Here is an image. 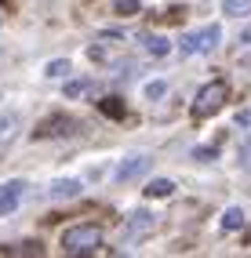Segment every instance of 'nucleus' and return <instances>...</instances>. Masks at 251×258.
<instances>
[{
	"label": "nucleus",
	"instance_id": "nucleus-10",
	"mask_svg": "<svg viewBox=\"0 0 251 258\" xmlns=\"http://www.w3.org/2000/svg\"><path fill=\"white\" fill-rule=\"evenodd\" d=\"M19 131V116L15 113H0V142H11Z\"/></svg>",
	"mask_w": 251,
	"mask_h": 258
},
{
	"label": "nucleus",
	"instance_id": "nucleus-9",
	"mask_svg": "<svg viewBox=\"0 0 251 258\" xmlns=\"http://www.w3.org/2000/svg\"><path fill=\"white\" fill-rule=\"evenodd\" d=\"M171 193H175V182L171 178H153V182L146 185V197L149 200H164V197H171Z\"/></svg>",
	"mask_w": 251,
	"mask_h": 258
},
{
	"label": "nucleus",
	"instance_id": "nucleus-20",
	"mask_svg": "<svg viewBox=\"0 0 251 258\" xmlns=\"http://www.w3.org/2000/svg\"><path fill=\"white\" fill-rule=\"evenodd\" d=\"M237 124H244V127H251V109H244V113H237Z\"/></svg>",
	"mask_w": 251,
	"mask_h": 258
},
{
	"label": "nucleus",
	"instance_id": "nucleus-18",
	"mask_svg": "<svg viewBox=\"0 0 251 258\" xmlns=\"http://www.w3.org/2000/svg\"><path fill=\"white\" fill-rule=\"evenodd\" d=\"M164 91H167V84H164V80L146 84V95H149V98H164Z\"/></svg>",
	"mask_w": 251,
	"mask_h": 258
},
{
	"label": "nucleus",
	"instance_id": "nucleus-1",
	"mask_svg": "<svg viewBox=\"0 0 251 258\" xmlns=\"http://www.w3.org/2000/svg\"><path fill=\"white\" fill-rule=\"evenodd\" d=\"M98 247H102V226H95V222H80V226H70L62 233L66 254H95Z\"/></svg>",
	"mask_w": 251,
	"mask_h": 258
},
{
	"label": "nucleus",
	"instance_id": "nucleus-14",
	"mask_svg": "<svg viewBox=\"0 0 251 258\" xmlns=\"http://www.w3.org/2000/svg\"><path fill=\"white\" fill-rule=\"evenodd\" d=\"M146 40V51H149V55H167V51H171V44H167V37H142Z\"/></svg>",
	"mask_w": 251,
	"mask_h": 258
},
{
	"label": "nucleus",
	"instance_id": "nucleus-12",
	"mask_svg": "<svg viewBox=\"0 0 251 258\" xmlns=\"http://www.w3.org/2000/svg\"><path fill=\"white\" fill-rule=\"evenodd\" d=\"M95 91V80H70L66 84V98H84Z\"/></svg>",
	"mask_w": 251,
	"mask_h": 258
},
{
	"label": "nucleus",
	"instance_id": "nucleus-8",
	"mask_svg": "<svg viewBox=\"0 0 251 258\" xmlns=\"http://www.w3.org/2000/svg\"><path fill=\"white\" fill-rule=\"evenodd\" d=\"M22 193H26V182H8L4 189H0V215H11L15 208H19Z\"/></svg>",
	"mask_w": 251,
	"mask_h": 258
},
{
	"label": "nucleus",
	"instance_id": "nucleus-19",
	"mask_svg": "<svg viewBox=\"0 0 251 258\" xmlns=\"http://www.w3.org/2000/svg\"><path fill=\"white\" fill-rule=\"evenodd\" d=\"M11 254H40V244H19L11 247Z\"/></svg>",
	"mask_w": 251,
	"mask_h": 258
},
{
	"label": "nucleus",
	"instance_id": "nucleus-21",
	"mask_svg": "<svg viewBox=\"0 0 251 258\" xmlns=\"http://www.w3.org/2000/svg\"><path fill=\"white\" fill-rule=\"evenodd\" d=\"M193 157L197 160H208V157H215V149H193Z\"/></svg>",
	"mask_w": 251,
	"mask_h": 258
},
{
	"label": "nucleus",
	"instance_id": "nucleus-16",
	"mask_svg": "<svg viewBox=\"0 0 251 258\" xmlns=\"http://www.w3.org/2000/svg\"><path fill=\"white\" fill-rule=\"evenodd\" d=\"M222 11L226 15H247L251 11V0H222Z\"/></svg>",
	"mask_w": 251,
	"mask_h": 258
},
{
	"label": "nucleus",
	"instance_id": "nucleus-4",
	"mask_svg": "<svg viewBox=\"0 0 251 258\" xmlns=\"http://www.w3.org/2000/svg\"><path fill=\"white\" fill-rule=\"evenodd\" d=\"M149 153H131V157H124L120 164H116V171H113V182H135V178H142L146 171H149Z\"/></svg>",
	"mask_w": 251,
	"mask_h": 258
},
{
	"label": "nucleus",
	"instance_id": "nucleus-15",
	"mask_svg": "<svg viewBox=\"0 0 251 258\" xmlns=\"http://www.w3.org/2000/svg\"><path fill=\"white\" fill-rule=\"evenodd\" d=\"M70 70H73L70 58H55V62H47V66H44V73H47V77H66Z\"/></svg>",
	"mask_w": 251,
	"mask_h": 258
},
{
	"label": "nucleus",
	"instance_id": "nucleus-22",
	"mask_svg": "<svg viewBox=\"0 0 251 258\" xmlns=\"http://www.w3.org/2000/svg\"><path fill=\"white\" fill-rule=\"evenodd\" d=\"M240 40H244V44H251V26H247V29L240 33Z\"/></svg>",
	"mask_w": 251,
	"mask_h": 258
},
{
	"label": "nucleus",
	"instance_id": "nucleus-11",
	"mask_svg": "<svg viewBox=\"0 0 251 258\" xmlns=\"http://www.w3.org/2000/svg\"><path fill=\"white\" fill-rule=\"evenodd\" d=\"M237 229H244V211L240 208H229L222 215V233H237Z\"/></svg>",
	"mask_w": 251,
	"mask_h": 258
},
{
	"label": "nucleus",
	"instance_id": "nucleus-7",
	"mask_svg": "<svg viewBox=\"0 0 251 258\" xmlns=\"http://www.w3.org/2000/svg\"><path fill=\"white\" fill-rule=\"evenodd\" d=\"M80 193H84L80 178H55L51 185H47V197H51V200H77Z\"/></svg>",
	"mask_w": 251,
	"mask_h": 258
},
{
	"label": "nucleus",
	"instance_id": "nucleus-6",
	"mask_svg": "<svg viewBox=\"0 0 251 258\" xmlns=\"http://www.w3.org/2000/svg\"><path fill=\"white\" fill-rule=\"evenodd\" d=\"M153 226H157V222H153L149 211H135V215L124 222V240H142V236L153 233Z\"/></svg>",
	"mask_w": 251,
	"mask_h": 258
},
{
	"label": "nucleus",
	"instance_id": "nucleus-3",
	"mask_svg": "<svg viewBox=\"0 0 251 258\" xmlns=\"http://www.w3.org/2000/svg\"><path fill=\"white\" fill-rule=\"evenodd\" d=\"M219 44H222V29L219 26H204L200 33H186V37L178 40V51L182 55H211Z\"/></svg>",
	"mask_w": 251,
	"mask_h": 258
},
{
	"label": "nucleus",
	"instance_id": "nucleus-2",
	"mask_svg": "<svg viewBox=\"0 0 251 258\" xmlns=\"http://www.w3.org/2000/svg\"><path fill=\"white\" fill-rule=\"evenodd\" d=\"M226 98H229V91H226V84L222 80H211V84H204V88L197 91V102H193V116L197 120H208V116H215L222 106H226Z\"/></svg>",
	"mask_w": 251,
	"mask_h": 258
},
{
	"label": "nucleus",
	"instance_id": "nucleus-5",
	"mask_svg": "<svg viewBox=\"0 0 251 258\" xmlns=\"http://www.w3.org/2000/svg\"><path fill=\"white\" fill-rule=\"evenodd\" d=\"M80 124H77V120L73 116H51V120H44V124L37 127V131H33V135H37V139H58V135H73Z\"/></svg>",
	"mask_w": 251,
	"mask_h": 258
},
{
	"label": "nucleus",
	"instance_id": "nucleus-17",
	"mask_svg": "<svg viewBox=\"0 0 251 258\" xmlns=\"http://www.w3.org/2000/svg\"><path fill=\"white\" fill-rule=\"evenodd\" d=\"M113 11L116 15H135L139 11V0H113Z\"/></svg>",
	"mask_w": 251,
	"mask_h": 258
},
{
	"label": "nucleus",
	"instance_id": "nucleus-13",
	"mask_svg": "<svg viewBox=\"0 0 251 258\" xmlns=\"http://www.w3.org/2000/svg\"><path fill=\"white\" fill-rule=\"evenodd\" d=\"M98 109H102L106 116H113V120H120L128 109H124V102L120 98H102V102H98Z\"/></svg>",
	"mask_w": 251,
	"mask_h": 258
},
{
	"label": "nucleus",
	"instance_id": "nucleus-23",
	"mask_svg": "<svg viewBox=\"0 0 251 258\" xmlns=\"http://www.w3.org/2000/svg\"><path fill=\"white\" fill-rule=\"evenodd\" d=\"M0 4H4V0H0Z\"/></svg>",
	"mask_w": 251,
	"mask_h": 258
}]
</instances>
